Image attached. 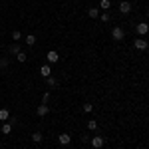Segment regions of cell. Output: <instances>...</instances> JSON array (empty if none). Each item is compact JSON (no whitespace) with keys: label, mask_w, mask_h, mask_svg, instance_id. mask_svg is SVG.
Returning <instances> with one entry per match:
<instances>
[{"label":"cell","mask_w":149,"mask_h":149,"mask_svg":"<svg viewBox=\"0 0 149 149\" xmlns=\"http://www.w3.org/2000/svg\"><path fill=\"white\" fill-rule=\"evenodd\" d=\"M12 40H14V42H20V40H22V32L14 30V32H12Z\"/></svg>","instance_id":"obj_15"},{"label":"cell","mask_w":149,"mask_h":149,"mask_svg":"<svg viewBox=\"0 0 149 149\" xmlns=\"http://www.w3.org/2000/svg\"><path fill=\"white\" fill-rule=\"evenodd\" d=\"M8 117H10V111H8L6 107H2V109H0V121H6Z\"/></svg>","instance_id":"obj_10"},{"label":"cell","mask_w":149,"mask_h":149,"mask_svg":"<svg viewBox=\"0 0 149 149\" xmlns=\"http://www.w3.org/2000/svg\"><path fill=\"white\" fill-rule=\"evenodd\" d=\"M8 66V60H0V68H6Z\"/></svg>","instance_id":"obj_24"},{"label":"cell","mask_w":149,"mask_h":149,"mask_svg":"<svg viewBox=\"0 0 149 149\" xmlns=\"http://www.w3.org/2000/svg\"><path fill=\"white\" fill-rule=\"evenodd\" d=\"M111 38H113V40H117V42H121V40L125 38L123 28H119V26H117V28H111Z\"/></svg>","instance_id":"obj_1"},{"label":"cell","mask_w":149,"mask_h":149,"mask_svg":"<svg viewBox=\"0 0 149 149\" xmlns=\"http://www.w3.org/2000/svg\"><path fill=\"white\" fill-rule=\"evenodd\" d=\"M88 129H92V131H95V129H97V123H95V119L88 121Z\"/></svg>","instance_id":"obj_21"},{"label":"cell","mask_w":149,"mask_h":149,"mask_svg":"<svg viewBox=\"0 0 149 149\" xmlns=\"http://www.w3.org/2000/svg\"><path fill=\"white\" fill-rule=\"evenodd\" d=\"M84 111H86V113H92L93 105H92V103H84Z\"/></svg>","instance_id":"obj_20"},{"label":"cell","mask_w":149,"mask_h":149,"mask_svg":"<svg viewBox=\"0 0 149 149\" xmlns=\"http://www.w3.org/2000/svg\"><path fill=\"white\" fill-rule=\"evenodd\" d=\"M58 141H60L62 147H66V145L72 143V137H70V133H60V135H58Z\"/></svg>","instance_id":"obj_3"},{"label":"cell","mask_w":149,"mask_h":149,"mask_svg":"<svg viewBox=\"0 0 149 149\" xmlns=\"http://www.w3.org/2000/svg\"><path fill=\"white\" fill-rule=\"evenodd\" d=\"M58 60H60V56H58V52H54V50H50V52H48V64H56Z\"/></svg>","instance_id":"obj_5"},{"label":"cell","mask_w":149,"mask_h":149,"mask_svg":"<svg viewBox=\"0 0 149 149\" xmlns=\"http://www.w3.org/2000/svg\"><path fill=\"white\" fill-rule=\"evenodd\" d=\"M20 52H22V50H20V44H18V42L10 46V54H20Z\"/></svg>","instance_id":"obj_11"},{"label":"cell","mask_w":149,"mask_h":149,"mask_svg":"<svg viewBox=\"0 0 149 149\" xmlns=\"http://www.w3.org/2000/svg\"><path fill=\"white\" fill-rule=\"evenodd\" d=\"M46 80H48V86H50V88H56V86H58L56 78H52V76H50V78H46Z\"/></svg>","instance_id":"obj_18"},{"label":"cell","mask_w":149,"mask_h":149,"mask_svg":"<svg viewBox=\"0 0 149 149\" xmlns=\"http://www.w3.org/2000/svg\"><path fill=\"white\" fill-rule=\"evenodd\" d=\"M88 16H90V18H97V16H100V10H97V8H90V10H88Z\"/></svg>","instance_id":"obj_12"},{"label":"cell","mask_w":149,"mask_h":149,"mask_svg":"<svg viewBox=\"0 0 149 149\" xmlns=\"http://www.w3.org/2000/svg\"><path fill=\"white\" fill-rule=\"evenodd\" d=\"M123 149H125V147H123Z\"/></svg>","instance_id":"obj_28"},{"label":"cell","mask_w":149,"mask_h":149,"mask_svg":"<svg viewBox=\"0 0 149 149\" xmlns=\"http://www.w3.org/2000/svg\"><path fill=\"white\" fill-rule=\"evenodd\" d=\"M26 44H28V46H34V44H36V36L34 34L26 36Z\"/></svg>","instance_id":"obj_16"},{"label":"cell","mask_w":149,"mask_h":149,"mask_svg":"<svg viewBox=\"0 0 149 149\" xmlns=\"http://www.w3.org/2000/svg\"><path fill=\"white\" fill-rule=\"evenodd\" d=\"M100 6H102L103 10H109V8H111V0H102Z\"/></svg>","instance_id":"obj_14"},{"label":"cell","mask_w":149,"mask_h":149,"mask_svg":"<svg viewBox=\"0 0 149 149\" xmlns=\"http://www.w3.org/2000/svg\"><path fill=\"white\" fill-rule=\"evenodd\" d=\"M48 111H50L48 103H42V105L38 107V115H40V117H44V115H48Z\"/></svg>","instance_id":"obj_9"},{"label":"cell","mask_w":149,"mask_h":149,"mask_svg":"<svg viewBox=\"0 0 149 149\" xmlns=\"http://www.w3.org/2000/svg\"><path fill=\"white\" fill-rule=\"evenodd\" d=\"M16 60H18L20 64H24V62H26L28 58H26V54H24V52H20V54H16Z\"/></svg>","instance_id":"obj_19"},{"label":"cell","mask_w":149,"mask_h":149,"mask_svg":"<svg viewBox=\"0 0 149 149\" xmlns=\"http://www.w3.org/2000/svg\"><path fill=\"white\" fill-rule=\"evenodd\" d=\"M135 30H137L139 36H145V34H149V24L141 22V24H137V26H135Z\"/></svg>","instance_id":"obj_4"},{"label":"cell","mask_w":149,"mask_h":149,"mask_svg":"<svg viewBox=\"0 0 149 149\" xmlns=\"http://www.w3.org/2000/svg\"><path fill=\"white\" fill-rule=\"evenodd\" d=\"M119 12H121V14H129V12H131V4H129V2H121V4H119Z\"/></svg>","instance_id":"obj_8"},{"label":"cell","mask_w":149,"mask_h":149,"mask_svg":"<svg viewBox=\"0 0 149 149\" xmlns=\"http://www.w3.org/2000/svg\"><path fill=\"white\" fill-rule=\"evenodd\" d=\"M42 100H44V103H48V100H50V92L44 93V95H42Z\"/></svg>","instance_id":"obj_23"},{"label":"cell","mask_w":149,"mask_h":149,"mask_svg":"<svg viewBox=\"0 0 149 149\" xmlns=\"http://www.w3.org/2000/svg\"><path fill=\"white\" fill-rule=\"evenodd\" d=\"M133 46H135V50H145V48H147V42H145L143 38H137V40L133 42Z\"/></svg>","instance_id":"obj_6"},{"label":"cell","mask_w":149,"mask_h":149,"mask_svg":"<svg viewBox=\"0 0 149 149\" xmlns=\"http://www.w3.org/2000/svg\"><path fill=\"white\" fill-rule=\"evenodd\" d=\"M147 48H149V42H147Z\"/></svg>","instance_id":"obj_26"},{"label":"cell","mask_w":149,"mask_h":149,"mask_svg":"<svg viewBox=\"0 0 149 149\" xmlns=\"http://www.w3.org/2000/svg\"><path fill=\"white\" fill-rule=\"evenodd\" d=\"M40 74H42L44 78H50V76H52V68H50V64H44V66L40 68Z\"/></svg>","instance_id":"obj_7"},{"label":"cell","mask_w":149,"mask_h":149,"mask_svg":"<svg viewBox=\"0 0 149 149\" xmlns=\"http://www.w3.org/2000/svg\"><path fill=\"white\" fill-rule=\"evenodd\" d=\"M32 141H34V143H40V141H42V133H40V131H34V133H32Z\"/></svg>","instance_id":"obj_13"},{"label":"cell","mask_w":149,"mask_h":149,"mask_svg":"<svg viewBox=\"0 0 149 149\" xmlns=\"http://www.w3.org/2000/svg\"><path fill=\"white\" fill-rule=\"evenodd\" d=\"M147 18H149V10H147Z\"/></svg>","instance_id":"obj_25"},{"label":"cell","mask_w":149,"mask_h":149,"mask_svg":"<svg viewBox=\"0 0 149 149\" xmlns=\"http://www.w3.org/2000/svg\"><path fill=\"white\" fill-rule=\"evenodd\" d=\"M62 149H64V147H62Z\"/></svg>","instance_id":"obj_27"},{"label":"cell","mask_w":149,"mask_h":149,"mask_svg":"<svg viewBox=\"0 0 149 149\" xmlns=\"http://www.w3.org/2000/svg\"><path fill=\"white\" fill-rule=\"evenodd\" d=\"M90 143H92V147H93V149H102V147H103V143H105V139L100 137V135H95V137L90 139Z\"/></svg>","instance_id":"obj_2"},{"label":"cell","mask_w":149,"mask_h":149,"mask_svg":"<svg viewBox=\"0 0 149 149\" xmlns=\"http://www.w3.org/2000/svg\"><path fill=\"white\" fill-rule=\"evenodd\" d=\"M10 131H12V125H10V123H4V125H2V133H4V135H8Z\"/></svg>","instance_id":"obj_17"},{"label":"cell","mask_w":149,"mask_h":149,"mask_svg":"<svg viewBox=\"0 0 149 149\" xmlns=\"http://www.w3.org/2000/svg\"><path fill=\"white\" fill-rule=\"evenodd\" d=\"M100 18H102L103 22H109V18H111V16H109L107 12H103V14H100Z\"/></svg>","instance_id":"obj_22"}]
</instances>
